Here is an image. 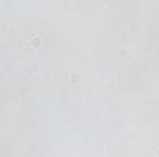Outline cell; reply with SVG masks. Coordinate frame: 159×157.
Returning a JSON list of instances; mask_svg holds the SVG:
<instances>
[{"label":"cell","instance_id":"cell-1","mask_svg":"<svg viewBox=\"0 0 159 157\" xmlns=\"http://www.w3.org/2000/svg\"><path fill=\"white\" fill-rule=\"evenodd\" d=\"M29 43H31L33 48H38L41 45V36H29Z\"/></svg>","mask_w":159,"mask_h":157}]
</instances>
